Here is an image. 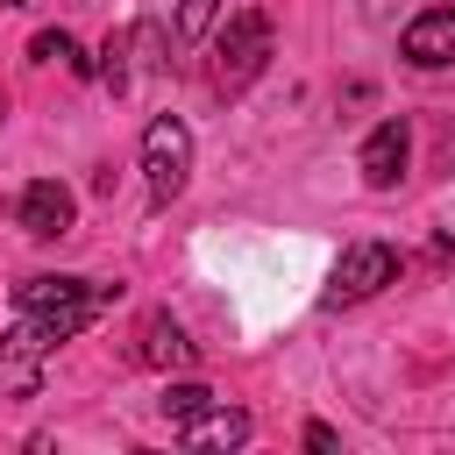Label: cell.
<instances>
[{
    "instance_id": "277c9868",
    "label": "cell",
    "mask_w": 455,
    "mask_h": 455,
    "mask_svg": "<svg viewBox=\"0 0 455 455\" xmlns=\"http://www.w3.org/2000/svg\"><path fill=\"white\" fill-rule=\"evenodd\" d=\"M142 171H149V199L156 206H171L185 192V178H192V128L178 114H156L142 128Z\"/></svg>"
},
{
    "instance_id": "52a82bcc",
    "label": "cell",
    "mask_w": 455,
    "mask_h": 455,
    "mask_svg": "<svg viewBox=\"0 0 455 455\" xmlns=\"http://www.w3.org/2000/svg\"><path fill=\"white\" fill-rule=\"evenodd\" d=\"M398 50H405V64H419V71L455 64V7H427V14H412L405 36H398Z\"/></svg>"
},
{
    "instance_id": "3957f363",
    "label": "cell",
    "mask_w": 455,
    "mask_h": 455,
    "mask_svg": "<svg viewBox=\"0 0 455 455\" xmlns=\"http://www.w3.org/2000/svg\"><path fill=\"white\" fill-rule=\"evenodd\" d=\"M263 64H270V14H263V7L228 14L220 43H213V92H242Z\"/></svg>"
},
{
    "instance_id": "9c48e42d",
    "label": "cell",
    "mask_w": 455,
    "mask_h": 455,
    "mask_svg": "<svg viewBox=\"0 0 455 455\" xmlns=\"http://www.w3.org/2000/svg\"><path fill=\"white\" fill-rule=\"evenodd\" d=\"M135 363H149V370H192L199 348L185 341V327H178L171 313H142V327H135Z\"/></svg>"
},
{
    "instance_id": "8fae6325",
    "label": "cell",
    "mask_w": 455,
    "mask_h": 455,
    "mask_svg": "<svg viewBox=\"0 0 455 455\" xmlns=\"http://www.w3.org/2000/svg\"><path fill=\"white\" fill-rule=\"evenodd\" d=\"M28 57H36V64H64V71H78V78H92V71H100V64L64 36V28H43V36L28 43Z\"/></svg>"
},
{
    "instance_id": "ba28073f",
    "label": "cell",
    "mask_w": 455,
    "mask_h": 455,
    "mask_svg": "<svg viewBox=\"0 0 455 455\" xmlns=\"http://www.w3.org/2000/svg\"><path fill=\"white\" fill-rule=\"evenodd\" d=\"M405 149H412V135H405V121H377L370 128V142H363V185L370 192H391L398 178H405Z\"/></svg>"
},
{
    "instance_id": "30bf717a",
    "label": "cell",
    "mask_w": 455,
    "mask_h": 455,
    "mask_svg": "<svg viewBox=\"0 0 455 455\" xmlns=\"http://www.w3.org/2000/svg\"><path fill=\"white\" fill-rule=\"evenodd\" d=\"M43 355L50 348H36L21 327H7L0 334V398H36L43 391Z\"/></svg>"
},
{
    "instance_id": "5b68a950",
    "label": "cell",
    "mask_w": 455,
    "mask_h": 455,
    "mask_svg": "<svg viewBox=\"0 0 455 455\" xmlns=\"http://www.w3.org/2000/svg\"><path fill=\"white\" fill-rule=\"evenodd\" d=\"M384 284H398V249L355 242V249L341 256L334 284H327V306H355V299H370V291H384Z\"/></svg>"
},
{
    "instance_id": "6da1fadb",
    "label": "cell",
    "mask_w": 455,
    "mask_h": 455,
    "mask_svg": "<svg viewBox=\"0 0 455 455\" xmlns=\"http://www.w3.org/2000/svg\"><path fill=\"white\" fill-rule=\"evenodd\" d=\"M114 299H121V284H92V277H21L14 284V327L36 348H57V341L85 334Z\"/></svg>"
},
{
    "instance_id": "5bb4252c",
    "label": "cell",
    "mask_w": 455,
    "mask_h": 455,
    "mask_svg": "<svg viewBox=\"0 0 455 455\" xmlns=\"http://www.w3.org/2000/svg\"><path fill=\"white\" fill-rule=\"evenodd\" d=\"M0 7H28V0H0Z\"/></svg>"
},
{
    "instance_id": "7a4b0ae2",
    "label": "cell",
    "mask_w": 455,
    "mask_h": 455,
    "mask_svg": "<svg viewBox=\"0 0 455 455\" xmlns=\"http://www.w3.org/2000/svg\"><path fill=\"white\" fill-rule=\"evenodd\" d=\"M156 412L171 419V434H178L185 448H242V441H249V412L228 405V398L206 391V384H171V391L156 398Z\"/></svg>"
},
{
    "instance_id": "7c38bea8",
    "label": "cell",
    "mask_w": 455,
    "mask_h": 455,
    "mask_svg": "<svg viewBox=\"0 0 455 455\" xmlns=\"http://www.w3.org/2000/svg\"><path fill=\"white\" fill-rule=\"evenodd\" d=\"M135 64H142V57H135V28H114V36L100 43V78H107L114 92H128V78H135Z\"/></svg>"
},
{
    "instance_id": "8992f818",
    "label": "cell",
    "mask_w": 455,
    "mask_h": 455,
    "mask_svg": "<svg viewBox=\"0 0 455 455\" xmlns=\"http://www.w3.org/2000/svg\"><path fill=\"white\" fill-rule=\"evenodd\" d=\"M14 220H21V235H36V242H57V235H71L78 199H71V185H57V178H28Z\"/></svg>"
},
{
    "instance_id": "4fadbf2b",
    "label": "cell",
    "mask_w": 455,
    "mask_h": 455,
    "mask_svg": "<svg viewBox=\"0 0 455 455\" xmlns=\"http://www.w3.org/2000/svg\"><path fill=\"white\" fill-rule=\"evenodd\" d=\"M213 14H220V0H178V43H199L213 28Z\"/></svg>"
}]
</instances>
